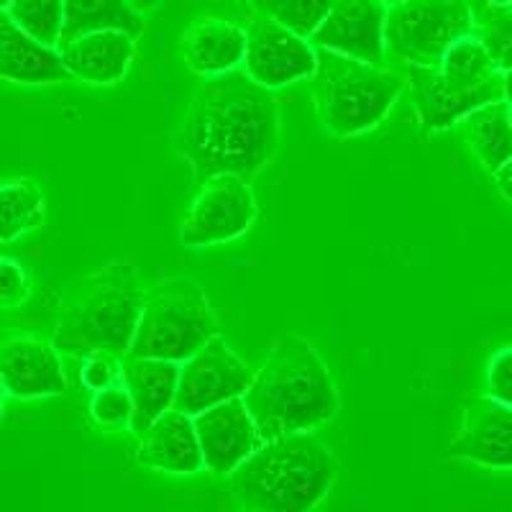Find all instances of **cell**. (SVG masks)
<instances>
[{
	"mask_svg": "<svg viewBox=\"0 0 512 512\" xmlns=\"http://www.w3.org/2000/svg\"><path fill=\"white\" fill-rule=\"evenodd\" d=\"M280 105L244 67L203 77L175 136L177 152L200 182L216 175L251 177L280 149Z\"/></svg>",
	"mask_w": 512,
	"mask_h": 512,
	"instance_id": "1",
	"label": "cell"
},
{
	"mask_svg": "<svg viewBox=\"0 0 512 512\" xmlns=\"http://www.w3.org/2000/svg\"><path fill=\"white\" fill-rule=\"evenodd\" d=\"M244 402L264 441L315 431L336 418L341 400L326 361L300 336H282L254 374Z\"/></svg>",
	"mask_w": 512,
	"mask_h": 512,
	"instance_id": "2",
	"label": "cell"
},
{
	"mask_svg": "<svg viewBox=\"0 0 512 512\" xmlns=\"http://www.w3.org/2000/svg\"><path fill=\"white\" fill-rule=\"evenodd\" d=\"M228 477L244 510L308 512L331 492L338 461L313 431H297L262 441Z\"/></svg>",
	"mask_w": 512,
	"mask_h": 512,
	"instance_id": "3",
	"label": "cell"
},
{
	"mask_svg": "<svg viewBox=\"0 0 512 512\" xmlns=\"http://www.w3.org/2000/svg\"><path fill=\"white\" fill-rule=\"evenodd\" d=\"M144 295L131 264H105L90 274L64 305L54 331V349L70 356H88L93 351L126 356Z\"/></svg>",
	"mask_w": 512,
	"mask_h": 512,
	"instance_id": "4",
	"label": "cell"
},
{
	"mask_svg": "<svg viewBox=\"0 0 512 512\" xmlns=\"http://www.w3.org/2000/svg\"><path fill=\"white\" fill-rule=\"evenodd\" d=\"M315 111L328 134L338 139L367 134L392 111L405 80L384 64L361 62L331 49L315 47Z\"/></svg>",
	"mask_w": 512,
	"mask_h": 512,
	"instance_id": "5",
	"label": "cell"
},
{
	"mask_svg": "<svg viewBox=\"0 0 512 512\" xmlns=\"http://www.w3.org/2000/svg\"><path fill=\"white\" fill-rule=\"evenodd\" d=\"M213 336L218 320L203 287L190 277H169L144 295L128 354L180 364Z\"/></svg>",
	"mask_w": 512,
	"mask_h": 512,
	"instance_id": "6",
	"label": "cell"
},
{
	"mask_svg": "<svg viewBox=\"0 0 512 512\" xmlns=\"http://www.w3.org/2000/svg\"><path fill=\"white\" fill-rule=\"evenodd\" d=\"M474 26L466 0H402L387 6L384 49L408 64L436 67L443 52Z\"/></svg>",
	"mask_w": 512,
	"mask_h": 512,
	"instance_id": "7",
	"label": "cell"
},
{
	"mask_svg": "<svg viewBox=\"0 0 512 512\" xmlns=\"http://www.w3.org/2000/svg\"><path fill=\"white\" fill-rule=\"evenodd\" d=\"M256 218V200L239 175H216L203 180L180 226V241L187 249L226 244L239 239Z\"/></svg>",
	"mask_w": 512,
	"mask_h": 512,
	"instance_id": "8",
	"label": "cell"
},
{
	"mask_svg": "<svg viewBox=\"0 0 512 512\" xmlns=\"http://www.w3.org/2000/svg\"><path fill=\"white\" fill-rule=\"evenodd\" d=\"M254 372L246 361L233 354L226 338L213 336L190 359L180 361L175 408L187 415H198L218 402L244 397Z\"/></svg>",
	"mask_w": 512,
	"mask_h": 512,
	"instance_id": "9",
	"label": "cell"
},
{
	"mask_svg": "<svg viewBox=\"0 0 512 512\" xmlns=\"http://www.w3.org/2000/svg\"><path fill=\"white\" fill-rule=\"evenodd\" d=\"M315 47L272 18L259 16L246 26V52L241 67L251 80L269 90L287 88L292 82L310 80L315 72Z\"/></svg>",
	"mask_w": 512,
	"mask_h": 512,
	"instance_id": "10",
	"label": "cell"
},
{
	"mask_svg": "<svg viewBox=\"0 0 512 512\" xmlns=\"http://www.w3.org/2000/svg\"><path fill=\"white\" fill-rule=\"evenodd\" d=\"M192 423L198 433L203 466L218 477H228L264 441L256 431L244 397L218 402L213 408L192 415Z\"/></svg>",
	"mask_w": 512,
	"mask_h": 512,
	"instance_id": "11",
	"label": "cell"
},
{
	"mask_svg": "<svg viewBox=\"0 0 512 512\" xmlns=\"http://www.w3.org/2000/svg\"><path fill=\"white\" fill-rule=\"evenodd\" d=\"M384 18L382 0H336L328 16L310 34V44L346 54L361 62H384Z\"/></svg>",
	"mask_w": 512,
	"mask_h": 512,
	"instance_id": "12",
	"label": "cell"
},
{
	"mask_svg": "<svg viewBox=\"0 0 512 512\" xmlns=\"http://www.w3.org/2000/svg\"><path fill=\"white\" fill-rule=\"evenodd\" d=\"M408 85L413 95L415 111H418L420 126L425 131H443L459 123L466 113L492 100L502 98V72L484 80L482 85L469 90L451 88L438 67H420V64H408Z\"/></svg>",
	"mask_w": 512,
	"mask_h": 512,
	"instance_id": "13",
	"label": "cell"
},
{
	"mask_svg": "<svg viewBox=\"0 0 512 512\" xmlns=\"http://www.w3.org/2000/svg\"><path fill=\"white\" fill-rule=\"evenodd\" d=\"M454 459L474 461L489 469H512V408L492 397L464 402L461 431L448 443Z\"/></svg>",
	"mask_w": 512,
	"mask_h": 512,
	"instance_id": "14",
	"label": "cell"
},
{
	"mask_svg": "<svg viewBox=\"0 0 512 512\" xmlns=\"http://www.w3.org/2000/svg\"><path fill=\"white\" fill-rule=\"evenodd\" d=\"M0 382L6 387V395L18 400H39L67 392L59 351L54 344L31 336L0 341Z\"/></svg>",
	"mask_w": 512,
	"mask_h": 512,
	"instance_id": "15",
	"label": "cell"
},
{
	"mask_svg": "<svg viewBox=\"0 0 512 512\" xmlns=\"http://www.w3.org/2000/svg\"><path fill=\"white\" fill-rule=\"evenodd\" d=\"M177 377L180 364L167 359H152V356L126 354L121 359V382L131 397V420L128 428L141 433L164 413L175 408Z\"/></svg>",
	"mask_w": 512,
	"mask_h": 512,
	"instance_id": "16",
	"label": "cell"
},
{
	"mask_svg": "<svg viewBox=\"0 0 512 512\" xmlns=\"http://www.w3.org/2000/svg\"><path fill=\"white\" fill-rule=\"evenodd\" d=\"M134 54L136 39L118 29L90 31V34L77 36L70 44L59 47V57L70 75L88 85L121 82L134 62Z\"/></svg>",
	"mask_w": 512,
	"mask_h": 512,
	"instance_id": "17",
	"label": "cell"
},
{
	"mask_svg": "<svg viewBox=\"0 0 512 512\" xmlns=\"http://www.w3.org/2000/svg\"><path fill=\"white\" fill-rule=\"evenodd\" d=\"M0 80L16 85H54L75 77L64 67L57 47L36 41L0 8Z\"/></svg>",
	"mask_w": 512,
	"mask_h": 512,
	"instance_id": "18",
	"label": "cell"
},
{
	"mask_svg": "<svg viewBox=\"0 0 512 512\" xmlns=\"http://www.w3.org/2000/svg\"><path fill=\"white\" fill-rule=\"evenodd\" d=\"M136 461L169 474H195L203 469L198 433L192 415L169 408L141 433Z\"/></svg>",
	"mask_w": 512,
	"mask_h": 512,
	"instance_id": "19",
	"label": "cell"
},
{
	"mask_svg": "<svg viewBox=\"0 0 512 512\" xmlns=\"http://www.w3.org/2000/svg\"><path fill=\"white\" fill-rule=\"evenodd\" d=\"M182 59L195 75L210 77L239 70L246 52V29L228 18H200L182 34Z\"/></svg>",
	"mask_w": 512,
	"mask_h": 512,
	"instance_id": "20",
	"label": "cell"
},
{
	"mask_svg": "<svg viewBox=\"0 0 512 512\" xmlns=\"http://www.w3.org/2000/svg\"><path fill=\"white\" fill-rule=\"evenodd\" d=\"M459 123L466 144L472 146V152L477 154L484 169L495 172L512 157V123L507 100L479 105L472 113H466Z\"/></svg>",
	"mask_w": 512,
	"mask_h": 512,
	"instance_id": "21",
	"label": "cell"
},
{
	"mask_svg": "<svg viewBox=\"0 0 512 512\" xmlns=\"http://www.w3.org/2000/svg\"><path fill=\"white\" fill-rule=\"evenodd\" d=\"M118 29L139 39L144 34V13L136 11L128 0H64V24L59 47L90 31ZM57 47V49H59Z\"/></svg>",
	"mask_w": 512,
	"mask_h": 512,
	"instance_id": "22",
	"label": "cell"
},
{
	"mask_svg": "<svg viewBox=\"0 0 512 512\" xmlns=\"http://www.w3.org/2000/svg\"><path fill=\"white\" fill-rule=\"evenodd\" d=\"M47 216V200L34 180L0 182V244L36 231Z\"/></svg>",
	"mask_w": 512,
	"mask_h": 512,
	"instance_id": "23",
	"label": "cell"
},
{
	"mask_svg": "<svg viewBox=\"0 0 512 512\" xmlns=\"http://www.w3.org/2000/svg\"><path fill=\"white\" fill-rule=\"evenodd\" d=\"M436 67L443 75V80L456 90L477 88V85L489 80L495 72H500L495 67V62H492V57H489L482 39L477 36V31H469V34L459 36V39L443 52L441 62H438Z\"/></svg>",
	"mask_w": 512,
	"mask_h": 512,
	"instance_id": "24",
	"label": "cell"
},
{
	"mask_svg": "<svg viewBox=\"0 0 512 512\" xmlns=\"http://www.w3.org/2000/svg\"><path fill=\"white\" fill-rule=\"evenodd\" d=\"M249 3L259 16L272 18L295 34L310 39L336 0H249Z\"/></svg>",
	"mask_w": 512,
	"mask_h": 512,
	"instance_id": "25",
	"label": "cell"
},
{
	"mask_svg": "<svg viewBox=\"0 0 512 512\" xmlns=\"http://www.w3.org/2000/svg\"><path fill=\"white\" fill-rule=\"evenodd\" d=\"M26 34L47 47H59L64 24V0H13L6 8Z\"/></svg>",
	"mask_w": 512,
	"mask_h": 512,
	"instance_id": "26",
	"label": "cell"
},
{
	"mask_svg": "<svg viewBox=\"0 0 512 512\" xmlns=\"http://www.w3.org/2000/svg\"><path fill=\"white\" fill-rule=\"evenodd\" d=\"M500 72L512 67V11L510 6H487L484 21L474 26Z\"/></svg>",
	"mask_w": 512,
	"mask_h": 512,
	"instance_id": "27",
	"label": "cell"
},
{
	"mask_svg": "<svg viewBox=\"0 0 512 512\" xmlns=\"http://www.w3.org/2000/svg\"><path fill=\"white\" fill-rule=\"evenodd\" d=\"M131 410H134L131 408V397H128V390L123 387V382L93 392V400H90V415L103 428H121V425H128Z\"/></svg>",
	"mask_w": 512,
	"mask_h": 512,
	"instance_id": "28",
	"label": "cell"
},
{
	"mask_svg": "<svg viewBox=\"0 0 512 512\" xmlns=\"http://www.w3.org/2000/svg\"><path fill=\"white\" fill-rule=\"evenodd\" d=\"M121 359L123 356L108 354V351H93V354L82 356V384L93 392L118 384L121 382Z\"/></svg>",
	"mask_w": 512,
	"mask_h": 512,
	"instance_id": "29",
	"label": "cell"
},
{
	"mask_svg": "<svg viewBox=\"0 0 512 512\" xmlns=\"http://www.w3.org/2000/svg\"><path fill=\"white\" fill-rule=\"evenodd\" d=\"M29 297V274L21 262L11 256H0V308H21Z\"/></svg>",
	"mask_w": 512,
	"mask_h": 512,
	"instance_id": "30",
	"label": "cell"
},
{
	"mask_svg": "<svg viewBox=\"0 0 512 512\" xmlns=\"http://www.w3.org/2000/svg\"><path fill=\"white\" fill-rule=\"evenodd\" d=\"M487 395L512 408V344L502 346L487 361Z\"/></svg>",
	"mask_w": 512,
	"mask_h": 512,
	"instance_id": "31",
	"label": "cell"
},
{
	"mask_svg": "<svg viewBox=\"0 0 512 512\" xmlns=\"http://www.w3.org/2000/svg\"><path fill=\"white\" fill-rule=\"evenodd\" d=\"M492 175H495V182L497 187H500L502 195H505V200H510L512 203V157L507 159L500 169H495Z\"/></svg>",
	"mask_w": 512,
	"mask_h": 512,
	"instance_id": "32",
	"label": "cell"
},
{
	"mask_svg": "<svg viewBox=\"0 0 512 512\" xmlns=\"http://www.w3.org/2000/svg\"><path fill=\"white\" fill-rule=\"evenodd\" d=\"M128 3H131L139 13H149V11H157L164 0H128Z\"/></svg>",
	"mask_w": 512,
	"mask_h": 512,
	"instance_id": "33",
	"label": "cell"
},
{
	"mask_svg": "<svg viewBox=\"0 0 512 512\" xmlns=\"http://www.w3.org/2000/svg\"><path fill=\"white\" fill-rule=\"evenodd\" d=\"M502 98L512 105V67L502 72Z\"/></svg>",
	"mask_w": 512,
	"mask_h": 512,
	"instance_id": "34",
	"label": "cell"
},
{
	"mask_svg": "<svg viewBox=\"0 0 512 512\" xmlns=\"http://www.w3.org/2000/svg\"><path fill=\"white\" fill-rule=\"evenodd\" d=\"M3 400H6V387L0 382V415H3Z\"/></svg>",
	"mask_w": 512,
	"mask_h": 512,
	"instance_id": "35",
	"label": "cell"
},
{
	"mask_svg": "<svg viewBox=\"0 0 512 512\" xmlns=\"http://www.w3.org/2000/svg\"><path fill=\"white\" fill-rule=\"evenodd\" d=\"M11 3H13V0H0V8H3V11H6V8L11 6Z\"/></svg>",
	"mask_w": 512,
	"mask_h": 512,
	"instance_id": "36",
	"label": "cell"
},
{
	"mask_svg": "<svg viewBox=\"0 0 512 512\" xmlns=\"http://www.w3.org/2000/svg\"><path fill=\"white\" fill-rule=\"evenodd\" d=\"M384 6H395V3H402V0H382Z\"/></svg>",
	"mask_w": 512,
	"mask_h": 512,
	"instance_id": "37",
	"label": "cell"
},
{
	"mask_svg": "<svg viewBox=\"0 0 512 512\" xmlns=\"http://www.w3.org/2000/svg\"><path fill=\"white\" fill-rule=\"evenodd\" d=\"M510 123H512V105H510Z\"/></svg>",
	"mask_w": 512,
	"mask_h": 512,
	"instance_id": "38",
	"label": "cell"
},
{
	"mask_svg": "<svg viewBox=\"0 0 512 512\" xmlns=\"http://www.w3.org/2000/svg\"><path fill=\"white\" fill-rule=\"evenodd\" d=\"M239 3H249V0H239Z\"/></svg>",
	"mask_w": 512,
	"mask_h": 512,
	"instance_id": "39",
	"label": "cell"
},
{
	"mask_svg": "<svg viewBox=\"0 0 512 512\" xmlns=\"http://www.w3.org/2000/svg\"><path fill=\"white\" fill-rule=\"evenodd\" d=\"M510 11H512V0H510Z\"/></svg>",
	"mask_w": 512,
	"mask_h": 512,
	"instance_id": "40",
	"label": "cell"
}]
</instances>
